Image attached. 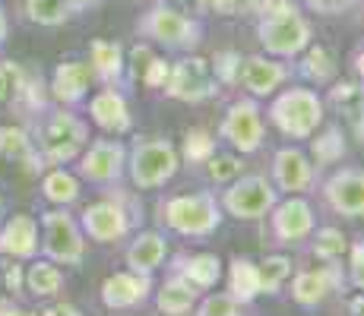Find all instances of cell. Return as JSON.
<instances>
[{
  "instance_id": "obj_16",
  "label": "cell",
  "mask_w": 364,
  "mask_h": 316,
  "mask_svg": "<svg viewBox=\"0 0 364 316\" xmlns=\"http://www.w3.org/2000/svg\"><path fill=\"white\" fill-rule=\"evenodd\" d=\"M323 196L333 212L348 215V219H361L364 215V171L361 168H339V171H333L323 184Z\"/></svg>"
},
{
  "instance_id": "obj_44",
  "label": "cell",
  "mask_w": 364,
  "mask_h": 316,
  "mask_svg": "<svg viewBox=\"0 0 364 316\" xmlns=\"http://www.w3.org/2000/svg\"><path fill=\"white\" fill-rule=\"evenodd\" d=\"M152 58H156V54H152L149 45H136V48H133V51H130V63H127L133 80H143V73H146V67H149Z\"/></svg>"
},
{
  "instance_id": "obj_20",
  "label": "cell",
  "mask_w": 364,
  "mask_h": 316,
  "mask_svg": "<svg viewBox=\"0 0 364 316\" xmlns=\"http://www.w3.org/2000/svg\"><path fill=\"white\" fill-rule=\"evenodd\" d=\"M326 104L342 117V126L364 146V86L361 82H348V80L330 82Z\"/></svg>"
},
{
  "instance_id": "obj_15",
  "label": "cell",
  "mask_w": 364,
  "mask_h": 316,
  "mask_svg": "<svg viewBox=\"0 0 364 316\" xmlns=\"http://www.w3.org/2000/svg\"><path fill=\"white\" fill-rule=\"evenodd\" d=\"M269 219H272V237H276V244H298L304 241V237L314 234V209L307 200H301V196H289V200L276 202V206L269 209Z\"/></svg>"
},
{
  "instance_id": "obj_18",
  "label": "cell",
  "mask_w": 364,
  "mask_h": 316,
  "mask_svg": "<svg viewBox=\"0 0 364 316\" xmlns=\"http://www.w3.org/2000/svg\"><path fill=\"white\" fill-rule=\"evenodd\" d=\"M152 291V276H139V272H114L102 282V304L108 310H133V307L146 304Z\"/></svg>"
},
{
  "instance_id": "obj_30",
  "label": "cell",
  "mask_w": 364,
  "mask_h": 316,
  "mask_svg": "<svg viewBox=\"0 0 364 316\" xmlns=\"http://www.w3.org/2000/svg\"><path fill=\"white\" fill-rule=\"evenodd\" d=\"M60 288H64V272L51 259H35L26 269V291L35 298H54L60 294Z\"/></svg>"
},
{
  "instance_id": "obj_4",
  "label": "cell",
  "mask_w": 364,
  "mask_h": 316,
  "mask_svg": "<svg viewBox=\"0 0 364 316\" xmlns=\"http://www.w3.org/2000/svg\"><path fill=\"white\" fill-rule=\"evenodd\" d=\"M181 168V152L174 149L168 139L159 136H143L133 143L127 152V171L136 190H159L178 174Z\"/></svg>"
},
{
  "instance_id": "obj_3",
  "label": "cell",
  "mask_w": 364,
  "mask_h": 316,
  "mask_svg": "<svg viewBox=\"0 0 364 316\" xmlns=\"http://www.w3.org/2000/svg\"><path fill=\"white\" fill-rule=\"evenodd\" d=\"M159 212H162L165 228H171L174 234L184 237H209L222 224V206L215 200V193H209V190L171 196V200H165L159 206Z\"/></svg>"
},
{
  "instance_id": "obj_29",
  "label": "cell",
  "mask_w": 364,
  "mask_h": 316,
  "mask_svg": "<svg viewBox=\"0 0 364 316\" xmlns=\"http://www.w3.org/2000/svg\"><path fill=\"white\" fill-rule=\"evenodd\" d=\"M301 54H304V60H301V73H304V80L317 82V86H330V82H336L339 63H336L330 48H323V45H307Z\"/></svg>"
},
{
  "instance_id": "obj_40",
  "label": "cell",
  "mask_w": 364,
  "mask_h": 316,
  "mask_svg": "<svg viewBox=\"0 0 364 316\" xmlns=\"http://www.w3.org/2000/svg\"><path fill=\"white\" fill-rule=\"evenodd\" d=\"M244 304H237L232 294H209V298L197 300L193 307V316H241Z\"/></svg>"
},
{
  "instance_id": "obj_10",
  "label": "cell",
  "mask_w": 364,
  "mask_h": 316,
  "mask_svg": "<svg viewBox=\"0 0 364 316\" xmlns=\"http://www.w3.org/2000/svg\"><path fill=\"white\" fill-rule=\"evenodd\" d=\"M219 136L235 152H241V156L260 152V146L266 139V124H263V111L257 104V98H237L232 108L225 111V117H222Z\"/></svg>"
},
{
  "instance_id": "obj_38",
  "label": "cell",
  "mask_w": 364,
  "mask_h": 316,
  "mask_svg": "<svg viewBox=\"0 0 364 316\" xmlns=\"http://www.w3.org/2000/svg\"><path fill=\"white\" fill-rule=\"evenodd\" d=\"M213 152H215V139H213V133L209 130L193 126V130L184 133V158L191 161V165H203Z\"/></svg>"
},
{
  "instance_id": "obj_22",
  "label": "cell",
  "mask_w": 364,
  "mask_h": 316,
  "mask_svg": "<svg viewBox=\"0 0 364 316\" xmlns=\"http://www.w3.org/2000/svg\"><path fill=\"white\" fill-rule=\"evenodd\" d=\"M165 256H168V241H165V234H159V231H139V234L130 241L127 253H124L127 269L139 272V276L159 272L165 263Z\"/></svg>"
},
{
  "instance_id": "obj_41",
  "label": "cell",
  "mask_w": 364,
  "mask_h": 316,
  "mask_svg": "<svg viewBox=\"0 0 364 316\" xmlns=\"http://www.w3.org/2000/svg\"><path fill=\"white\" fill-rule=\"evenodd\" d=\"M263 0H206V10L219 13V16H257Z\"/></svg>"
},
{
  "instance_id": "obj_23",
  "label": "cell",
  "mask_w": 364,
  "mask_h": 316,
  "mask_svg": "<svg viewBox=\"0 0 364 316\" xmlns=\"http://www.w3.org/2000/svg\"><path fill=\"white\" fill-rule=\"evenodd\" d=\"M89 82H92V67L82 60H64L58 63L51 76V95L60 104H80L89 92Z\"/></svg>"
},
{
  "instance_id": "obj_6",
  "label": "cell",
  "mask_w": 364,
  "mask_h": 316,
  "mask_svg": "<svg viewBox=\"0 0 364 316\" xmlns=\"http://www.w3.org/2000/svg\"><path fill=\"white\" fill-rule=\"evenodd\" d=\"M89 143V124L80 121L70 111H54L45 117L38 130V152L48 165H67L80 158V152Z\"/></svg>"
},
{
  "instance_id": "obj_5",
  "label": "cell",
  "mask_w": 364,
  "mask_h": 316,
  "mask_svg": "<svg viewBox=\"0 0 364 316\" xmlns=\"http://www.w3.org/2000/svg\"><path fill=\"white\" fill-rule=\"evenodd\" d=\"M136 32L143 38L156 41L168 51H193L203 41V23L187 16L178 6H156V10L143 13L136 23Z\"/></svg>"
},
{
  "instance_id": "obj_49",
  "label": "cell",
  "mask_w": 364,
  "mask_h": 316,
  "mask_svg": "<svg viewBox=\"0 0 364 316\" xmlns=\"http://www.w3.org/2000/svg\"><path fill=\"white\" fill-rule=\"evenodd\" d=\"M0 316H38V313L26 310V307L13 304V300H0Z\"/></svg>"
},
{
  "instance_id": "obj_48",
  "label": "cell",
  "mask_w": 364,
  "mask_h": 316,
  "mask_svg": "<svg viewBox=\"0 0 364 316\" xmlns=\"http://www.w3.org/2000/svg\"><path fill=\"white\" fill-rule=\"evenodd\" d=\"M168 4L184 13H206V0H168Z\"/></svg>"
},
{
  "instance_id": "obj_9",
  "label": "cell",
  "mask_w": 364,
  "mask_h": 316,
  "mask_svg": "<svg viewBox=\"0 0 364 316\" xmlns=\"http://www.w3.org/2000/svg\"><path fill=\"white\" fill-rule=\"evenodd\" d=\"M165 95L174 98V102H184V104H200L209 102L215 92H219V82L213 76V67H209L206 58H181L171 63V73L165 80Z\"/></svg>"
},
{
  "instance_id": "obj_27",
  "label": "cell",
  "mask_w": 364,
  "mask_h": 316,
  "mask_svg": "<svg viewBox=\"0 0 364 316\" xmlns=\"http://www.w3.org/2000/svg\"><path fill=\"white\" fill-rule=\"evenodd\" d=\"M197 300H200V291L191 282H187V278H181L178 272H174V276L156 291V307L165 316H184V313H191L193 307H197Z\"/></svg>"
},
{
  "instance_id": "obj_54",
  "label": "cell",
  "mask_w": 364,
  "mask_h": 316,
  "mask_svg": "<svg viewBox=\"0 0 364 316\" xmlns=\"http://www.w3.org/2000/svg\"><path fill=\"white\" fill-rule=\"evenodd\" d=\"M0 215H4V196H0Z\"/></svg>"
},
{
  "instance_id": "obj_35",
  "label": "cell",
  "mask_w": 364,
  "mask_h": 316,
  "mask_svg": "<svg viewBox=\"0 0 364 316\" xmlns=\"http://www.w3.org/2000/svg\"><path fill=\"white\" fill-rule=\"evenodd\" d=\"M260 266V291L263 294H279L285 278L291 276V259L289 256H266Z\"/></svg>"
},
{
  "instance_id": "obj_24",
  "label": "cell",
  "mask_w": 364,
  "mask_h": 316,
  "mask_svg": "<svg viewBox=\"0 0 364 316\" xmlns=\"http://www.w3.org/2000/svg\"><path fill=\"white\" fill-rule=\"evenodd\" d=\"M0 158L23 161L26 171H32V174L45 171V158H41V152H35L29 133L23 126H0Z\"/></svg>"
},
{
  "instance_id": "obj_31",
  "label": "cell",
  "mask_w": 364,
  "mask_h": 316,
  "mask_svg": "<svg viewBox=\"0 0 364 316\" xmlns=\"http://www.w3.org/2000/svg\"><path fill=\"white\" fill-rule=\"evenodd\" d=\"M342 156H346V133H342V126H326L323 133L311 136V161L317 168L336 165Z\"/></svg>"
},
{
  "instance_id": "obj_34",
  "label": "cell",
  "mask_w": 364,
  "mask_h": 316,
  "mask_svg": "<svg viewBox=\"0 0 364 316\" xmlns=\"http://www.w3.org/2000/svg\"><path fill=\"white\" fill-rule=\"evenodd\" d=\"M348 250V237L342 234L339 228H320L314 231V244H311V253L323 263H336L342 259V253Z\"/></svg>"
},
{
  "instance_id": "obj_8",
  "label": "cell",
  "mask_w": 364,
  "mask_h": 316,
  "mask_svg": "<svg viewBox=\"0 0 364 316\" xmlns=\"http://www.w3.org/2000/svg\"><path fill=\"white\" fill-rule=\"evenodd\" d=\"M41 250L58 266H80L86 256V234L67 209L41 215Z\"/></svg>"
},
{
  "instance_id": "obj_13",
  "label": "cell",
  "mask_w": 364,
  "mask_h": 316,
  "mask_svg": "<svg viewBox=\"0 0 364 316\" xmlns=\"http://www.w3.org/2000/svg\"><path fill=\"white\" fill-rule=\"evenodd\" d=\"M80 228L89 241L95 244H114V241H124L130 234V215L121 202L114 200H99L92 206L82 209V219H80Z\"/></svg>"
},
{
  "instance_id": "obj_2",
  "label": "cell",
  "mask_w": 364,
  "mask_h": 316,
  "mask_svg": "<svg viewBox=\"0 0 364 316\" xmlns=\"http://www.w3.org/2000/svg\"><path fill=\"white\" fill-rule=\"evenodd\" d=\"M323 117H326L323 98L311 92V89H301V86L282 89L269 102V124L285 139H311L320 130Z\"/></svg>"
},
{
  "instance_id": "obj_45",
  "label": "cell",
  "mask_w": 364,
  "mask_h": 316,
  "mask_svg": "<svg viewBox=\"0 0 364 316\" xmlns=\"http://www.w3.org/2000/svg\"><path fill=\"white\" fill-rule=\"evenodd\" d=\"M301 4H304L311 13H323V16H339V13H346L348 6L355 4V0H301Z\"/></svg>"
},
{
  "instance_id": "obj_37",
  "label": "cell",
  "mask_w": 364,
  "mask_h": 316,
  "mask_svg": "<svg viewBox=\"0 0 364 316\" xmlns=\"http://www.w3.org/2000/svg\"><path fill=\"white\" fill-rule=\"evenodd\" d=\"M206 174H209V180L213 184H232L235 178H241V171H244V165H241V158L235 156V152H222V156H209L206 161Z\"/></svg>"
},
{
  "instance_id": "obj_25",
  "label": "cell",
  "mask_w": 364,
  "mask_h": 316,
  "mask_svg": "<svg viewBox=\"0 0 364 316\" xmlns=\"http://www.w3.org/2000/svg\"><path fill=\"white\" fill-rule=\"evenodd\" d=\"M228 294L237 300V304H254L260 298V266L247 256H232L228 263Z\"/></svg>"
},
{
  "instance_id": "obj_43",
  "label": "cell",
  "mask_w": 364,
  "mask_h": 316,
  "mask_svg": "<svg viewBox=\"0 0 364 316\" xmlns=\"http://www.w3.org/2000/svg\"><path fill=\"white\" fill-rule=\"evenodd\" d=\"M168 73H171V60H165V58H152L149 60V67H146V73H143V86L146 89H162L165 86V80H168Z\"/></svg>"
},
{
  "instance_id": "obj_47",
  "label": "cell",
  "mask_w": 364,
  "mask_h": 316,
  "mask_svg": "<svg viewBox=\"0 0 364 316\" xmlns=\"http://www.w3.org/2000/svg\"><path fill=\"white\" fill-rule=\"evenodd\" d=\"M38 316H82V313H80V307H76V304H67V300H60V304L45 307Z\"/></svg>"
},
{
  "instance_id": "obj_26",
  "label": "cell",
  "mask_w": 364,
  "mask_h": 316,
  "mask_svg": "<svg viewBox=\"0 0 364 316\" xmlns=\"http://www.w3.org/2000/svg\"><path fill=\"white\" fill-rule=\"evenodd\" d=\"M89 67H92V76H99L105 86L117 82L127 70V60H124V48L117 41L108 38H95L89 45Z\"/></svg>"
},
{
  "instance_id": "obj_14",
  "label": "cell",
  "mask_w": 364,
  "mask_h": 316,
  "mask_svg": "<svg viewBox=\"0 0 364 316\" xmlns=\"http://www.w3.org/2000/svg\"><path fill=\"white\" fill-rule=\"evenodd\" d=\"M291 76V67L279 58H269V54H250L241 63V82L254 98H266V95H276L279 89L285 86V80Z\"/></svg>"
},
{
  "instance_id": "obj_28",
  "label": "cell",
  "mask_w": 364,
  "mask_h": 316,
  "mask_svg": "<svg viewBox=\"0 0 364 316\" xmlns=\"http://www.w3.org/2000/svg\"><path fill=\"white\" fill-rule=\"evenodd\" d=\"M178 276L187 278L197 291H209V288L219 285L222 278V259L215 253H193V256H184L178 259Z\"/></svg>"
},
{
  "instance_id": "obj_1",
  "label": "cell",
  "mask_w": 364,
  "mask_h": 316,
  "mask_svg": "<svg viewBox=\"0 0 364 316\" xmlns=\"http://www.w3.org/2000/svg\"><path fill=\"white\" fill-rule=\"evenodd\" d=\"M260 23H257V38L269 58L291 60L311 45L314 32L304 13L291 0H263L260 4Z\"/></svg>"
},
{
  "instance_id": "obj_33",
  "label": "cell",
  "mask_w": 364,
  "mask_h": 316,
  "mask_svg": "<svg viewBox=\"0 0 364 316\" xmlns=\"http://www.w3.org/2000/svg\"><path fill=\"white\" fill-rule=\"evenodd\" d=\"M26 16L32 19L35 26H45V29H58L70 19L73 6L67 0H23Z\"/></svg>"
},
{
  "instance_id": "obj_50",
  "label": "cell",
  "mask_w": 364,
  "mask_h": 316,
  "mask_svg": "<svg viewBox=\"0 0 364 316\" xmlns=\"http://www.w3.org/2000/svg\"><path fill=\"white\" fill-rule=\"evenodd\" d=\"M348 313H352V316H364V291L355 294V298L348 300Z\"/></svg>"
},
{
  "instance_id": "obj_42",
  "label": "cell",
  "mask_w": 364,
  "mask_h": 316,
  "mask_svg": "<svg viewBox=\"0 0 364 316\" xmlns=\"http://www.w3.org/2000/svg\"><path fill=\"white\" fill-rule=\"evenodd\" d=\"M348 282L364 291V241L348 244Z\"/></svg>"
},
{
  "instance_id": "obj_53",
  "label": "cell",
  "mask_w": 364,
  "mask_h": 316,
  "mask_svg": "<svg viewBox=\"0 0 364 316\" xmlns=\"http://www.w3.org/2000/svg\"><path fill=\"white\" fill-rule=\"evenodd\" d=\"M6 29H10V26H6V16H4V10H0V48H4V41H6Z\"/></svg>"
},
{
  "instance_id": "obj_36",
  "label": "cell",
  "mask_w": 364,
  "mask_h": 316,
  "mask_svg": "<svg viewBox=\"0 0 364 316\" xmlns=\"http://www.w3.org/2000/svg\"><path fill=\"white\" fill-rule=\"evenodd\" d=\"M26 80L29 76H26L23 63H16V60L0 63V104H16V98L23 95Z\"/></svg>"
},
{
  "instance_id": "obj_7",
  "label": "cell",
  "mask_w": 364,
  "mask_h": 316,
  "mask_svg": "<svg viewBox=\"0 0 364 316\" xmlns=\"http://www.w3.org/2000/svg\"><path fill=\"white\" fill-rule=\"evenodd\" d=\"M276 202H279V190L272 187V180H266L263 174H241L232 184H225L219 206L222 212H228L237 222H257L266 219Z\"/></svg>"
},
{
  "instance_id": "obj_46",
  "label": "cell",
  "mask_w": 364,
  "mask_h": 316,
  "mask_svg": "<svg viewBox=\"0 0 364 316\" xmlns=\"http://www.w3.org/2000/svg\"><path fill=\"white\" fill-rule=\"evenodd\" d=\"M4 282H6V291H13V294H23V288H26V269H23V266H16V263H13L10 269H6Z\"/></svg>"
},
{
  "instance_id": "obj_32",
  "label": "cell",
  "mask_w": 364,
  "mask_h": 316,
  "mask_svg": "<svg viewBox=\"0 0 364 316\" xmlns=\"http://www.w3.org/2000/svg\"><path fill=\"white\" fill-rule=\"evenodd\" d=\"M41 193H45V200L54 202V206H70V202L80 200V178L64 171V168H54V171H48L45 180H41Z\"/></svg>"
},
{
  "instance_id": "obj_21",
  "label": "cell",
  "mask_w": 364,
  "mask_h": 316,
  "mask_svg": "<svg viewBox=\"0 0 364 316\" xmlns=\"http://www.w3.org/2000/svg\"><path fill=\"white\" fill-rule=\"evenodd\" d=\"M0 253L10 259H32L38 253V222L29 212H16L0 228Z\"/></svg>"
},
{
  "instance_id": "obj_11",
  "label": "cell",
  "mask_w": 364,
  "mask_h": 316,
  "mask_svg": "<svg viewBox=\"0 0 364 316\" xmlns=\"http://www.w3.org/2000/svg\"><path fill=\"white\" fill-rule=\"evenodd\" d=\"M76 171L89 184H114L127 171V149L117 139H95L80 152Z\"/></svg>"
},
{
  "instance_id": "obj_39",
  "label": "cell",
  "mask_w": 364,
  "mask_h": 316,
  "mask_svg": "<svg viewBox=\"0 0 364 316\" xmlns=\"http://www.w3.org/2000/svg\"><path fill=\"white\" fill-rule=\"evenodd\" d=\"M241 63H244V58L237 51H215V58L209 60V67H213V76L219 86H237Z\"/></svg>"
},
{
  "instance_id": "obj_17",
  "label": "cell",
  "mask_w": 364,
  "mask_h": 316,
  "mask_svg": "<svg viewBox=\"0 0 364 316\" xmlns=\"http://www.w3.org/2000/svg\"><path fill=\"white\" fill-rule=\"evenodd\" d=\"M89 117L108 136H124V133L133 130V114H130L127 98L111 86L99 89V92L89 98Z\"/></svg>"
},
{
  "instance_id": "obj_51",
  "label": "cell",
  "mask_w": 364,
  "mask_h": 316,
  "mask_svg": "<svg viewBox=\"0 0 364 316\" xmlns=\"http://www.w3.org/2000/svg\"><path fill=\"white\" fill-rule=\"evenodd\" d=\"M355 73H358V82L364 86V48L355 54Z\"/></svg>"
},
{
  "instance_id": "obj_12",
  "label": "cell",
  "mask_w": 364,
  "mask_h": 316,
  "mask_svg": "<svg viewBox=\"0 0 364 316\" xmlns=\"http://www.w3.org/2000/svg\"><path fill=\"white\" fill-rule=\"evenodd\" d=\"M317 180V168H314L311 156L298 146H282V149L272 156V187L279 193H307Z\"/></svg>"
},
{
  "instance_id": "obj_19",
  "label": "cell",
  "mask_w": 364,
  "mask_h": 316,
  "mask_svg": "<svg viewBox=\"0 0 364 316\" xmlns=\"http://www.w3.org/2000/svg\"><path fill=\"white\" fill-rule=\"evenodd\" d=\"M342 288V272L336 263H326L320 269H304L291 282V300L301 307H317L330 298L333 291Z\"/></svg>"
},
{
  "instance_id": "obj_52",
  "label": "cell",
  "mask_w": 364,
  "mask_h": 316,
  "mask_svg": "<svg viewBox=\"0 0 364 316\" xmlns=\"http://www.w3.org/2000/svg\"><path fill=\"white\" fill-rule=\"evenodd\" d=\"M67 4L73 6V10H86V6H95L99 0H67Z\"/></svg>"
}]
</instances>
